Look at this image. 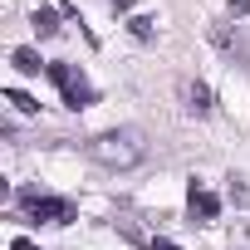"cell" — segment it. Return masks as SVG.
Segmentation results:
<instances>
[{
	"label": "cell",
	"mask_w": 250,
	"mask_h": 250,
	"mask_svg": "<svg viewBox=\"0 0 250 250\" xmlns=\"http://www.w3.org/2000/svg\"><path fill=\"white\" fill-rule=\"evenodd\" d=\"M128 30H133L138 40H152V30H157V20H152V15H133V20H128Z\"/></svg>",
	"instance_id": "9"
},
{
	"label": "cell",
	"mask_w": 250,
	"mask_h": 250,
	"mask_svg": "<svg viewBox=\"0 0 250 250\" xmlns=\"http://www.w3.org/2000/svg\"><path fill=\"white\" fill-rule=\"evenodd\" d=\"M10 250H40V245H35L30 235H15V240H10Z\"/></svg>",
	"instance_id": "12"
},
{
	"label": "cell",
	"mask_w": 250,
	"mask_h": 250,
	"mask_svg": "<svg viewBox=\"0 0 250 250\" xmlns=\"http://www.w3.org/2000/svg\"><path fill=\"white\" fill-rule=\"evenodd\" d=\"M191 216H196V221H216V216H221V201H216L206 187H196V182H191Z\"/></svg>",
	"instance_id": "5"
},
{
	"label": "cell",
	"mask_w": 250,
	"mask_h": 250,
	"mask_svg": "<svg viewBox=\"0 0 250 250\" xmlns=\"http://www.w3.org/2000/svg\"><path fill=\"white\" fill-rule=\"evenodd\" d=\"M230 10H240V15H250V0H230Z\"/></svg>",
	"instance_id": "14"
},
{
	"label": "cell",
	"mask_w": 250,
	"mask_h": 250,
	"mask_svg": "<svg viewBox=\"0 0 250 250\" xmlns=\"http://www.w3.org/2000/svg\"><path fill=\"white\" fill-rule=\"evenodd\" d=\"M211 40H216V49H226L230 59H250V49H245V40H240V30H230V25H211Z\"/></svg>",
	"instance_id": "4"
},
{
	"label": "cell",
	"mask_w": 250,
	"mask_h": 250,
	"mask_svg": "<svg viewBox=\"0 0 250 250\" xmlns=\"http://www.w3.org/2000/svg\"><path fill=\"white\" fill-rule=\"evenodd\" d=\"M20 206H25L30 221H49V226H69V221L79 216L74 201H64V196H44V191H35V187L20 191Z\"/></svg>",
	"instance_id": "2"
},
{
	"label": "cell",
	"mask_w": 250,
	"mask_h": 250,
	"mask_svg": "<svg viewBox=\"0 0 250 250\" xmlns=\"http://www.w3.org/2000/svg\"><path fill=\"white\" fill-rule=\"evenodd\" d=\"M10 64H15V69H20V74H40V69H49V64H44V59H40V54H35V49H25V44H20V49H15V54H10Z\"/></svg>",
	"instance_id": "8"
},
{
	"label": "cell",
	"mask_w": 250,
	"mask_h": 250,
	"mask_svg": "<svg viewBox=\"0 0 250 250\" xmlns=\"http://www.w3.org/2000/svg\"><path fill=\"white\" fill-rule=\"evenodd\" d=\"M226 196H230L235 206H250V187H245L240 177H230V187H226Z\"/></svg>",
	"instance_id": "10"
},
{
	"label": "cell",
	"mask_w": 250,
	"mask_h": 250,
	"mask_svg": "<svg viewBox=\"0 0 250 250\" xmlns=\"http://www.w3.org/2000/svg\"><path fill=\"white\" fill-rule=\"evenodd\" d=\"M5 98H10V103H15V108H20V113H35V108H40V103H35V98H30V93H20V88H10V93H5Z\"/></svg>",
	"instance_id": "11"
},
{
	"label": "cell",
	"mask_w": 250,
	"mask_h": 250,
	"mask_svg": "<svg viewBox=\"0 0 250 250\" xmlns=\"http://www.w3.org/2000/svg\"><path fill=\"white\" fill-rule=\"evenodd\" d=\"M30 25H35V30H40V40H49V35H59V15H54V10H49V5H40V10H35V15H30Z\"/></svg>",
	"instance_id": "7"
},
{
	"label": "cell",
	"mask_w": 250,
	"mask_h": 250,
	"mask_svg": "<svg viewBox=\"0 0 250 250\" xmlns=\"http://www.w3.org/2000/svg\"><path fill=\"white\" fill-rule=\"evenodd\" d=\"M49 79L59 83V93H64L69 108H88V103H93V83H88L74 64H49Z\"/></svg>",
	"instance_id": "3"
},
{
	"label": "cell",
	"mask_w": 250,
	"mask_h": 250,
	"mask_svg": "<svg viewBox=\"0 0 250 250\" xmlns=\"http://www.w3.org/2000/svg\"><path fill=\"white\" fill-rule=\"evenodd\" d=\"M83 152H88L93 162H103V167H138L147 147H143V133H138V128H118V133H98V138H88Z\"/></svg>",
	"instance_id": "1"
},
{
	"label": "cell",
	"mask_w": 250,
	"mask_h": 250,
	"mask_svg": "<svg viewBox=\"0 0 250 250\" xmlns=\"http://www.w3.org/2000/svg\"><path fill=\"white\" fill-rule=\"evenodd\" d=\"M147 250H182V245H172V240H162V235H152V245Z\"/></svg>",
	"instance_id": "13"
},
{
	"label": "cell",
	"mask_w": 250,
	"mask_h": 250,
	"mask_svg": "<svg viewBox=\"0 0 250 250\" xmlns=\"http://www.w3.org/2000/svg\"><path fill=\"white\" fill-rule=\"evenodd\" d=\"M182 98H187L191 113H211V108H216V98H211L206 83H182Z\"/></svg>",
	"instance_id": "6"
}]
</instances>
